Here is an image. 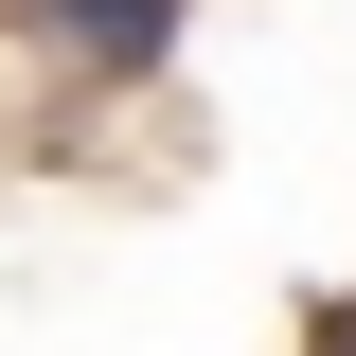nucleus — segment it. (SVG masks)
I'll use <instances>...</instances> for the list:
<instances>
[{
  "label": "nucleus",
  "instance_id": "nucleus-2",
  "mask_svg": "<svg viewBox=\"0 0 356 356\" xmlns=\"http://www.w3.org/2000/svg\"><path fill=\"white\" fill-rule=\"evenodd\" d=\"M321 356H356V303H339V321H321Z\"/></svg>",
  "mask_w": 356,
  "mask_h": 356
},
{
  "label": "nucleus",
  "instance_id": "nucleus-1",
  "mask_svg": "<svg viewBox=\"0 0 356 356\" xmlns=\"http://www.w3.org/2000/svg\"><path fill=\"white\" fill-rule=\"evenodd\" d=\"M54 36H72L89 72H161V36H178V0H54Z\"/></svg>",
  "mask_w": 356,
  "mask_h": 356
}]
</instances>
